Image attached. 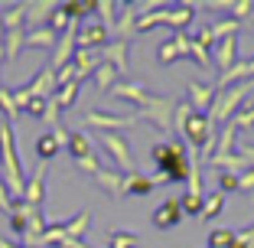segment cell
Instances as JSON below:
<instances>
[{
	"label": "cell",
	"instance_id": "cell-6",
	"mask_svg": "<svg viewBox=\"0 0 254 248\" xmlns=\"http://www.w3.org/2000/svg\"><path fill=\"white\" fill-rule=\"evenodd\" d=\"M140 114H105V111H88L85 114V124L95 128L98 134H118L124 128H134Z\"/></svg>",
	"mask_w": 254,
	"mask_h": 248
},
{
	"label": "cell",
	"instance_id": "cell-41",
	"mask_svg": "<svg viewBox=\"0 0 254 248\" xmlns=\"http://www.w3.org/2000/svg\"><path fill=\"white\" fill-rule=\"evenodd\" d=\"M238 193H254V170L238 173Z\"/></svg>",
	"mask_w": 254,
	"mask_h": 248
},
{
	"label": "cell",
	"instance_id": "cell-8",
	"mask_svg": "<svg viewBox=\"0 0 254 248\" xmlns=\"http://www.w3.org/2000/svg\"><path fill=\"white\" fill-rule=\"evenodd\" d=\"M173 111H176V101L173 98H150L147 105L140 108V118H150L160 131L173 128Z\"/></svg>",
	"mask_w": 254,
	"mask_h": 248
},
{
	"label": "cell",
	"instance_id": "cell-39",
	"mask_svg": "<svg viewBox=\"0 0 254 248\" xmlns=\"http://www.w3.org/2000/svg\"><path fill=\"white\" fill-rule=\"evenodd\" d=\"M186 186H189V193L202 196V170H199V164H192V170H189V180H186Z\"/></svg>",
	"mask_w": 254,
	"mask_h": 248
},
{
	"label": "cell",
	"instance_id": "cell-13",
	"mask_svg": "<svg viewBox=\"0 0 254 248\" xmlns=\"http://www.w3.org/2000/svg\"><path fill=\"white\" fill-rule=\"evenodd\" d=\"M108 36H111V33L105 30V23H88V26H82V30H78L75 43H78V49H105V46H108Z\"/></svg>",
	"mask_w": 254,
	"mask_h": 248
},
{
	"label": "cell",
	"instance_id": "cell-4",
	"mask_svg": "<svg viewBox=\"0 0 254 248\" xmlns=\"http://www.w3.org/2000/svg\"><path fill=\"white\" fill-rule=\"evenodd\" d=\"M245 98H248V82L235 85L232 91H228V88H218L215 105H212V111H209V121H212V124H228V121H235L238 108L245 105Z\"/></svg>",
	"mask_w": 254,
	"mask_h": 248
},
{
	"label": "cell",
	"instance_id": "cell-18",
	"mask_svg": "<svg viewBox=\"0 0 254 248\" xmlns=\"http://www.w3.org/2000/svg\"><path fill=\"white\" fill-rule=\"evenodd\" d=\"M95 183L105 189L111 199H121V196H124V173H111V170L101 166V170L95 173Z\"/></svg>",
	"mask_w": 254,
	"mask_h": 248
},
{
	"label": "cell",
	"instance_id": "cell-2",
	"mask_svg": "<svg viewBox=\"0 0 254 248\" xmlns=\"http://www.w3.org/2000/svg\"><path fill=\"white\" fill-rule=\"evenodd\" d=\"M0 166H3V173H7L10 196L20 199L23 189H26V180H23L20 160H16V141H13V128H10V121H0Z\"/></svg>",
	"mask_w": 254,
	"mask_h": 248
},
{
	"label": "cell",
	"instance_id": "cell-3",
	"mask_svg": "<svg viewBox=\"0 0 254 248\" xmlns=\"http://www.w3.org/2000/svg\"><path fill=\"white\" fill-rule=\"evenodd\" d=\"M195 20L192 7L189 3H180V7H157L153 13H140L137 16V33H147L153 26H173V33H183V26Z\"/></svg>",
	"mask_w": 254,
	"mask_h": 248
},
{
	"label": "cell",
	"instance_id": "cell-40",
	"mask_svg": "<svg viewBox=\"0 0 254 248\" xmlns=\"http://www.w3.org/2000/svg\"><path fill=\"white\" fill-rule=\"evenodd\" d=\"M192 43H199L202 49L209 53L212 46H215V36H212V26H202V30H199V33H195V36H192Z\"/></svg>",
	"mask_w": 254,
	"mask_h": 248
},
{
	"label": "cell",
	"instance_id": "cell-23",
	"mask_svg": "<svg viewBox=\"0 0 254 248\" xmlns=\"http://www.w3.org/2000/svg\"><path fill=\"white\" fill-rule=\"evenodd\" d=\"M150 189H153V180L143 176V173H130V176H124V196H147Z\"/></svg>",
	"mask_w": 254,
	"mask_h": 248
},
{
	"label": "cell",
	"instance_id": "cell-21",
	"mask_svg": "<svg viewBox=\"0 0 254 248\" xmlns=\"http://www.w3.org/2000/svg\"><path fill=\"white\" fill-rule=\"evenodd\" d=\"M118 82H121V72H118L114 66H108V62H101V66L95 69V85H98L101 91H105V95H111V88H114Z\"/></svg>",
	"mask_w": 254,
	"mask_h": 248
},
{
	"label": "cell",
	"instance_id": "cell-14",
	"mask_svg": "<svg viewBox=\"0 0 254 248\" xmlns=\"http://www.w3.org/2000/svg\"><path fill=\"white\" fill-rule=\"evenodd\" d=\"M26 91H30L33 98H53L56 91H59V79H56V69H43V72H36V79H33L30 85H26Z\"/></svg>",
	"mask_w": 254,
	"mask_h": 248
},
{
	"label": "cell",
	"instance_id": "cell-42",
	"mask_svg": "<svg viewBox=\"0 0 254 248\" xmlns=\"http://www.w3.org/2000/svg\"><path fill=\"white\" fill-rule=\"evenodd\" d=\"M225 7L235 13V20H245L248 10H254V3H251V0H241V3H225Z\"/></svg>",
	"mask_w": 254,
	"mask_h": 248
},
{
	"label": "cell",
	"instance_id": "cell-19",
	"mask_svg": "<svg viewBox=\"0 0 254 248\" xmlns=\"http://www.w3.org/2000/svg\"><path fill=\"white\" fill-rule=\"evenodd\" d=\"M88 219H91V212H88V209H82L78 216L65 219V222H62V229H65V239H75V242H82V235L88 232Z\"/></svg>",
	"mask_w": 254,
	"mask_h": 248
},
{
	"label": "cell",
	"instance_id": "cell-25",
	"mask_svg": "<svg viewBox=\"0 0 254 248\" xmlns=\"http://www.w3.org/2000/svg\"><path fill=\"white\" fill-rule=\"evenodd\" d=\"M56 105H59V111L62 108H72L75 101H78V82H68V85H59V91H56Z\"/></svg>",
	"mask_w": 254,
	"mask_h": 248
},
{
	"label": "cell",
	"instance_id": "cell-11",
	"mask_svg": "<svg viewBox=\"0 0 254 248\" xmlns=\"http://www.w3.org/2000/svg\"><path fill=\"white\" fill-rule=\"evenodd\" d=\"M111 95L121 98V101H130V105H137V108H143L150 98H153V95L147 91V85H143V82H124V79H121V82L111 88Z\"/></svg>",
	"mask_w": 254,
	"mask_h": 248
},
{
	"label": "cell",
	"instance_id": "cell-31",
	"mask_svg": "<svg viewBox=\"0 0 254 248\" xmlns=\"http://www.w3.org/2000/svg\"><path fill=\"white\" fill-rule=\"evenodd\" d=\"M235 33H238V20H218L215 26H212V36H215V43L218 39H225V36H235Z\"/></svg>",
	"mask_w": 254,
	"mask_h": 248
},
{
	"label": "cell",
	"instance_id": "cell-38",
	"mask_svg": "<svg viewBox=\"0 0 254 248\" xmlns=\"http://www.w3.org/2000/svg\"><path fill=\"white\" fill-rule=\"evenodd\" d=\"M232 248H254V226H248L245 232H235Z\"/></svg>",
	"mask_w": 254,
	"mask_h": 248
},
{
	"label": "cell",
	"instance_id": "cell-22",
	"mask_svg": "<svg viewBox=\"0 0 254 248\" xmlns=\"http://www.w3.org/2000/svg\"><path fill=\"white\" fill-rule=\"evenodd\" d=\"M254 76V59H248V62H238L235 69H228L222 79H218V88H228L232 82H245V79H251Z\"/></svg>",
	"mask_w": 254,
	"mask_h": 248
},
{
	"label": "cell",
	"instance_id": "cell-27",
	"mask_svg": "<svg viewBox=\"0 0 254 248\" xmlns=\"http://www.w3.org/2000/svg\"><path fill=\"white\" fill-rule=\"evenodd\" d=\"M3 16V33H13V30H23V23H26V10L23 7H10Z\"/></svg>",
	"mask_w": 254,
	"mask_h": 248
},
{
	"label": "cell",
	"instance_id": "cell-30",
	"mask_svg": "<svg viewBox=\"0 0 254 248\" xmlns=\"http://www.w3.org/2000/svg\"><path fill=\"white\" fill-rule=\"evenodd\" d=\"M232 242H235L232 229H215V232L209 235V248H232Z\"/></svg>",
	"mask_w": 254,
	"mask_h": 248
},
{
	"label": "cell",
	"instance_id": "cell-46",
	"mask_svg": "<svg viewBox=\"0 0 254 248\" xmlns=\"http://www.w3.org/2000/svg\"><path fill=\"white\" fill-rule=\"evenodd\" d=\"M3 59H7V53H3V43H0V62H3Z\"/></svg>",
	"mask_w": 254,
	"mask_h": 248
},
{
	"label": "cell",
	"instance_id": "cell-34",
	"mask_svg": "<svg viewBox=\"0 0 254 248\" xmlns=\"http://www.w3.org/2000/svg\"><path fill=\"white\" fill-rule=\"evenodd\" d=\"M180 203H183V212H186V216H202V206H205V199H202V196H195V193H186Z\"/></svg>",
	"mask_w": 254,
	"mask_h": 248
},
{
	"label": "cell",
	"instance_id": "cell-15",
	"mask_svg": "<svg viewBox=\"0 0 254 248\" xmlns=\"http://www.w3.org/2000/svg\"><path fill=\"white\" fill-rule=\"evenodd\" d=\"M215 66L222 69V76L238 66V36H225L215 43Z\"/></svg>",
	"mask_w": 254,
	"mask_h": 248
},
{
	"label": "cell",
	"instance_id": "cell-7",
	"mask_svg": "<svg viewBox=\"0 0 254 248\" xmlns=\"http://www.w3.org/2000/svg\"><path fill=\"white\" fill-rule=\"evenodd\" d=\"M98 141H101V147L114 157V164H118V170L124 173V176L137 173V164H134V157H130V151H127V141L121 134H98Z\"/></svg>",
	"mask_w": 254,
	"mask_h": 248
},
{
	"label": "cell",
	"instance_id": "cell-36",
	"mask_svg": "<svg viewBox=\"0 0 254 248\" xmlns=\"http://www.w3.org/2000/svg\"><path fill=\"white\" fill-rule=\"evenodd\" d=\"M218 193H238V173H218Z\"/></svg>",
	"mask_w": 254,
	"mask_h": 248
},
{
	"label": "cell",
	"instance_id": "cell-43",
	"mask_svg": "<svg viewBox=\"0 0 254 248\" xmlns=\"http://www.w3.org/2000/svg\"><path fill=\"white\" fill-rule=\"evenodd\" d=\"M0 212H13V196H10V189L3 186V183H0Z\"/></svg>",
	"mask_w": 254,
	"mask_h": 248
},
{
	"label": "cell",
	"instance_id": "cell-1",
	"mask_svg": "<svg viewBox=\"0 0 254 248\" xmlns=\"http://www.w3.org/2000/svg\"><path fill=\"white\" fill-rule=\"evenodd\" d=\"M150 160L157 164L160 176H163L166 183H186L189 180L192 160L186 157V147H183V144H160V147H153Z\"/></svg>",
	"mask_w": 254,
	"mask_h": 248
},
{
	"label": "cell",
	"instance_id": "cell-12",
	"mask_svg": "<svg viewBox=\"0 0 254 248\" xmlns=\"http://www.w3.org/2000/svg\"><path fill=\"white\" fill-rule=\"evenodd\" d=\"M183 219H186V212H183L180 199H166L163 206L153 209V226L157 229H173V226H180Z\"/></svg>",
	"mask_w": 254,
	"mask_h": 248
},
{
	"label": "cell",
	"instance_id": "cell-37",
	"mask_svg": "<svg viewBox=\"0 0 254 248\" xmlns=\"http://www.w3.org/2000/svg\"><path fill=\"white\" fill-rule=\"evenodd\" d=\"M189 59H192L199 69H205V66H209V53H205V49H202L199 43H192V36H189Z\"/></svg>",
	"mask_w": 254,
	"mask_h": 248
},
{
	"label": "cell",
	"instance_id": "cell-20",
	"mask_svg": "<svg viewBox=\"0 0 254 248\" xmlns=\"http://www.w3.org/2000/svg\"><path fill=\"white\" fill-rule=\"evenodd\" d=\"M56 33L53 30H46V26H39V30H33L30 36L23 39V49H53L56 46Z\"/></svg>",
	"mask_w": 254,
	"mask_h": 248
},
{
	"label": "cell",
	"instance_id": "cell-45",
	"mask_svg": "<svg viewBox=\"0 0 254 248\" xmlns=\"http://www.w3.org/2000/svg\"><path fill=\"white\" fill-rule=\"evenodd\" d=\"M0 248H26V245H10V242H3V239H0Z\"/></svg>",
	"mask_w": 254,
	"mask_h": 248
},
{
	"label": "cell",
	"instance_id": "cell-35",
	"mask_svg": "<svg viewBox=\"0 0 254 248\" xmlns=\"http://www.w3.org/2000/svg\"><path fill=\"white\" fill-rule=\"evenodd\" d=\"M26 23H39L46 13H53V3H26Z\"/></svg>",
	"mask_w": 254,
	"mask_h": 248
},
{
	"label": "cell",
	"instance_id": "cell-5",
	"mask_svg": "<svg viewBox=\"0 0 254 248\" xmlns=\"http://www.w3.org/2000/svg\"><path fill=\"white\" fill-rule=\"evenodd\" d=\"M65 147H68V154H72V160L82 166L85 173H91V176H95V173L101 170V164H98V157H95V144H91L88 134H82V131H72V137H68Z\"/></svg>",
	"mask_w": 254,
	"mask_h": 248
},
{
	"label": "cell",
	"instance_id": "cell-28",
	"mask_svg": "<svg viewBox=\"0 0 254 248\" xmlns=\"http://www.w3.org/2000/svg\"><path fill=\"white\" fill-rule=\"evenodd\" d=\"M0 114H3V121L20 118V108L13 101V88H0Z\"/></svg>",
	"mask_w": 254,
	"mask_h": 248
},
{
	"label": "cell",
	"instance_id": "cell-32",
	"mask_svg": "<svg viewBox=\"0 0 254 248\" xmlns=\"http://www.w3.org/2000/svg\"><path fill=\"white\" fill-rule=\"evenodd\" d=\"M23 111L30 114L36 121H46V111H49V98H30V105L23 108Z\"/></svg>",
	"mask_w": 254,
	"mask_h": 248
},
{
	"label": "cell",
	"instance_id": "cell-16",
	"mask_svg": "<svg viewBox=\"0 0 254 248\" xmlns=\"http://www.w3.org/2000/svg\"><path fill=\"white\" fill-rule=\"evenodd\" d=\"M127 59H130V43H124V39H108V46L101 49V62H108V66H114L118 72H124Z\"/></svg>",
	"mask_w": 254,
	"mask_h": 248
},
{
	"label": "cell",
	"instance_id": "cell-9",
	"mask_svg": "<svg viewBox=\"0 0 254 248\" xmlns=\"http://www.w3.org/2000/svg\"><path fill=\"white\" fill-rule=\"evenodd\" d=\"M189 98L186 105L192 108L195 114H209L212 105H215V95H218V85H202V82H189Z\"/></svg>",
	"mask_w": 254,
	"mask_h": 248
},
{
	"label": "cell",
	"instance_id": "cell-10",
	"mask_svg": "<svg viewBox=\"0 0 254 248\" xmlns=\"http://www.w3.org/2000/svg\"><path fill=\"white\" fill-rule=\"evenodd\" d=\"M180 56H189V36L186 33H170V39L157 49V62L160 66H170V62L180 59Z\"/></svg>",
	"mask_w": 254,
	"mask_h": 248
},
{
	"label": "cell",
	"instance_id": "cell-44",
	"mask_svg": "<svg viewBox=\"0 0 254 248\" xmlns=\"http://www.w3.org/2000/svg\"><path fill=\"white\" fill-rule=\"evenodd\" d=\"M10 229H13V232L23 239V232H26V219H23L20 212H10Z\"/></svg>",
	"mask_w": 254,
	"mask_h": 248
},
{
	"label": "cell",
	"instance_id": "cell-17",
	"mask_svg": "<svg viewBox=\"0 0 254 248\" xmlns=\"http://www.w3.org/2000/svg\"><path fill=\"white\" fill-rule=\"evenodd\" d=\"M43 183H46V164H39L36 173H33V180L26 183V189H23L20 199L26 206H36V209H39V203H43V196H46V186H43Z\"/></svg>",
	"mask_w": 254,
	"mask_h": 248
},
{
	"label": "cell",
	"instance_id": "cell-26",
	"mask_svg": "<svg viewBox=\"0 0 254 248\" xmlns=\"http://www.w3.org/2000/svg\"><path fill=\"white\" fill-rule=\"evenodd\" d=\"M36 154H39V160H43V164H46V160H53L56 154H59V141L53 137V131H49V134H43L36 141Z\"/></svg>",
	"mask_w": 254,
	"mask_h": 248
},
{
	"label": "cell",
	"instance_id": "cell-33",
	"mask_svg": "<svg viewBox=\"0 0 254 248\" xmlns=\"http://www.w3.org/2000/svg\"><path fill=\"white\" fill-rule=\"evenodd\" d=\"M222 206H225V196L222 193H212L209 199H205V206H202V219H215L218 212H222Z\"/></svg>",
	"mask_w": 254,
	"mask_h": 248
},
{
	"label": "cell",
	"instance_id": "cell-24",
	"mask_svg": "<svg viewBox=\"0 0 254 248\" xmlns=\"http://www.w3.org/2000/svg\"><path fill=\"white\" fill-rule=\"evenodd\" d=\"M72 23H75V20L65 13V10H62V3H59V7H53V13L46 16V30H53L56 36H62V33H65Z\"/></svg>",
	"mask_w": 254,
	"mask_h": 248
},
{
	"label": "cell",
	"instance_id": "cell-29",
	"mask_svg": "<svg viewBox=\"0 0 254 248\" xmlns=\"http://www.w3.org/2000/svg\"><path fill=\"white\" fill-rule=\"evenodd\" d=\"M140 239L134 232H111L108 235V248H137Z\"/></svg>",
	"mask_w": 254,
	"mask_h": 248
}]
</instances>
